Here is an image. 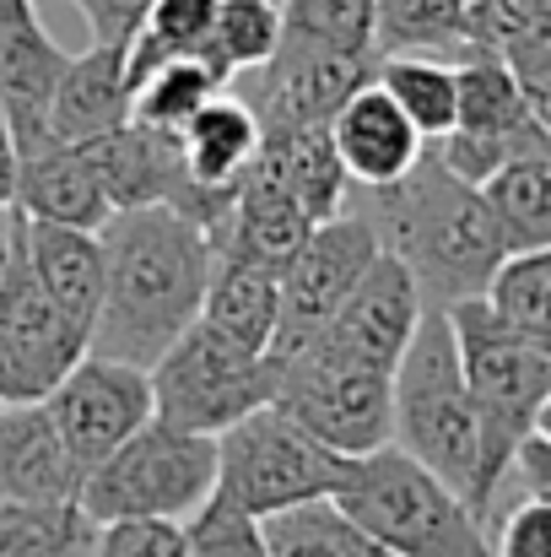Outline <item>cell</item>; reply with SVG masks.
Wrapping results in <instances>:
<instances>
[{"label": "cell", "instance_id": "6da1fadb", "mask_svg": "<svg viewBox=\"0 0 551 557\" xmlns=\"http://www.w3.org/2000/svg\"><path fill=\"white\" fill-rule=\"evenodd\" d=\"M103 309L92 352L152 369L205 309L216 244L174 206H136L103 222Z\"/></svg>", "mask_w": 551, "mask_h": 557}, {"label": "cell", "instance_id": "7a4b0ae2", "mask_svg": "<svg viewBox=\"0 0 551 557\" xmlns=\"http://www.w3.org/2000/svg\"><path fill=\"white\" fill-rule=\"evenodd\" d=\"M363 216L373 222L378 244L405 260L422 298L438 304V309L481 298L492 287L498 265L509 260L481 185L460 180L438 158L433 141H427V152L416 158V169L405 180L367 189Z\"/></svg>", "mask_w": 551, "mask_h": 557}, {"label": "cell", "instance_id": "3957f363", "mask_svg": "<svg viewBox=\"0 0 551 557\" xmlns=\"http://www.w3.org/2000/svg\"><path fill=\"white\" fill-rule=\"evenodd\" d=\"M460 336V363L481 422V482H476V515L492 525L498 498L509 487L519 444L536 433V417L551 395V352L509 331L487 298H465L449 309Z\"/></svg>", "mask_w": 551, "mask_h": 557}, {"label": "cell", "instance_id": "277c9868", "mask_svg": "<svg viewBox=\"0 0 551 557\" xmlns=\"http://www.w3.org/2000/svg\"><path fill=\"white\" fill-rule=\"evenodd\" d=\"M411 460L454 482L476 509L481 482V422L460 363V336L449 309L427 304L405 358L395 363V438Z\"/></svg>", "mask_w": 551, "mask_h": 557}, {"label": "cell", "instance_id": "5b68a950", "mask_svg": "<svg viewBox=\"0 0 551 557\" xmlns=\"http://www.w3.org/2000/svg\"><path fill=\"white\" fill-rule=\"evenodd\" d=\"M336 498L395 557H498L492 525L471 509V498L422 460H411L400 444L358 455Z\"/></svg>", "mask_w": 551, "mask_h": 557}, {"label": "cell", "instance_id": "8992f818", "mask_svg": "<svg viewBox=\"0 0 551 557\" xmlns=\"http://www.w3.org/2000/svg\"><path fill=\"white\" fill-rule=\"evenodd\" d=\"M216 455H222L216 493H227L254 520L292 509L303 498H336L358 466V455L325 444L281 400H265L249 417H238L227 433H216Z\"/></svg>", "mask_w": 551, "mask_h": 557}, {"label": "cell", "instance_id": "52a82bcc", "mask_svg": "<svg viewBox=\"0 0 551 557\" xmlns=\"http://www.w3.org/2000/svg\"><path fill=\"white\" fill-rule=\"evenodd\" d=\"M216 438L189 433L163 417L136 428L109 460H98L82 482V509L109 520H189L216 493Z\"/></svg>", "mask_w": 551, "mask_h": 557}, {"label": "cell", "instance_id": "ba28073f", "mask_svg": "<svg viewBox=\"0 0 551 557\" xmlns=\"http://www.w3.org/2000/svg\"><path fill=\"white\" fill-rule=\"evenodd\" d=\"M276 400V363L271 352H249L195 320L179 342L152 363V406L163 422L189 433H227L254 406Z\"/></svg>", "mask_w": 551, "mask_h": 557}, {"label": "cell", "instance_id": "9c48e42d", "mask_svg": "<svg viewBox=\"0 0 551 557\" xmlns=\"http://www.w3.org/2000/svg\"><path fill=\"white\" fill-rule=\"evenodd\" d=\"M276 400L341 455H373L395 438V369L303 347L276 363Z\"/></svg>", "mask_w": 551, "mask_h": 557}, {"label": "cell", "instance_id": "30bf717a", "mask_svg": "<svg viewBox=\"0 0 551 557\" xmlns=\"http://www.w3.org/2000/svg\"><path fill=\"white\" fill-rule=\"evenodd\" d=\"M378 255H384V244H378V233H373V222L363 211L347 206L341 216L314 222L309 244L281 271V325H276L271 358L303 352L336 320V309L352 298V287L363 282Z\"/></svg>", "mask_w": 551, "mask_h": 557}, {"label": "cell", "instance_id": "8fae6325", "mask_svg": "<svg viewBox=\"0 0 551 557\" xmlns=\"http://www.w3.org/2000/svg\"><path fill=\"white\" fill-rule=\"evenodd\" d=\"M373 71H378V60H358L330 44L287 33L265 65H254L233 82H243V103L260 114L265 131H309V125H330L336 109L363 82H373Z\"/></svg>", "mask_w": 551, "mask_h": 557}, {"label": "cell", "instance_id": "7c38bea8", "mask_svg": "<svg viewBox=\"0 0 551 557\" xmlns=\"http://www.w3.org/2000/svg\"><path fill=\"white\" fill-rule=\"evenodd\" d=\"M43 400H49L54 428L65 433V444H71L82 471L109 460L136 428H147L158 417V406H152V369H136V363L103 358V352H87Z\"/></svg>", "mask_w": 551, "mask_h": 557}, {"label": "cell", "instance_id": "4fadbf2b", "mask_svg": "<svg viewBox=\"0 0 551 557\" xmlns=\"http://www.w3.org/2000/svg\"><path fill=\"white\" fill-rule=\"evenodd\" d=\"M427 314V298L416 287V276L405 271L400 255H378L367 265V276L352 287V298L336 309V320L309 342L330 358H352V363H367V369H395L416 336ZM281 363V358H276Z\"/></svg>", "mask_w": 551, "mask_h": 557}, {"label": "cell", "instance_id": "5bb4252c", "mask_svg": "<svg viewBox=\"0 0 551 557\" xmlns=\"http://www.w3.org/2000/svg\"><path fill=\"white\" fill-rule=\"evenodd\" d=\"M0 331L11 342V352L22 358V369L33 373L38 395H49L65 373L92 352V336L49 298V287L38 282L33 260H27V227L16 244V260L0 282Z\"/></svg>", "mask_w": 551, "mask_h": 557}, {"label": "cell", "instance_id": "9a60e30c", "mask_svg": "<svg viewBox=\"0 0 551 557\" xmlns=\"http://www.w3.org/2000/svg\"><path fill=\"white\" fill-rule=\"evenodd\" d=\"M87 471L76 466L49 400L0 406V498L5 504H82Z\"/></svg>", "mask_w": 551, "mask_h": 557}, {"label": "cell", "instance_id": "2e32d148", "mask_svg": "<svg viewBox=\"0 0 551 557\" xmlns=\"http://www.w3.org/2000/svg\"><path fill=\"white\" fill-rule=\"evenodd\" d=\"M309 233H314V216L298 206L292 189L254 158L249 174L238 180L233 211L216 222L211 244H216V260H243V265L287 271L298 260V249L309 244Z\"/></svg>", "mask_w": 551, "mask_h": 557}, {"label": "cell", "instance_id": "e0dca14e", "mask_svg": "<svg viewBox=\"0 0 551 557\" xmlns=\"http://www.w3.org/2000/svg\"><path fill=\"white\" fill-rule=\"evenodd\" d=\"M330 136H336V152H341L352 185H363V189H384V185H395V180H405L416 169V158L427 152V136L378 87V71H373V82H363L336 109Z\"/></svg>", "mask_w": 551, "mask_h": 557}, {"label": "cell", "instance_id": "ac0fdd59", "mask_svg": "<svg viewBox=\"0 0 551 557\" xmlns=\"http://www.w3.org/2000/svg\"><path fill=\"white\" fill-rule=\"evenodd\" d=\"M65 65H71V54L43 33L38 16L0 33V114L11 125L16 152H38V147L54 141L49 136V109H54Z\"/></svg>", "mask_w": 551, "mask_h": 557}, {"label": "cell", "instance_id": "d6986e66", "mask_svg": "<svg viewBox=\"0 0 551 557\" xmlns=\"http://www.w3.org/2000/svg\"><path fill=\"white\" fill-rule=\"evenodd\" d=\"M136 114V87H130V54L120 44H92L82 54H71L54 109H49V136L54 141H98L109 131H120Z\"/></svg>", "mask_w": 551, "mask_h": 557}, {"label": "cell", "instance_id": "ffe728a7", "mask_svg": "<svg viewBox=\"0 0 551 557\" xmlns=\"http://www.w3.org/2000/svg\"><path fill=\"white\" fill-rule=\"evenodd\" d=\"M16 211L27 222H60V227H87V233H103V222L114 216L109 195L98 185V169L71 141H49L38 152H22Z\"/></svg>", "mask_w": 551, "mask_h": 557}, {"label": "cell", "instance_id": "44dd1931", "mask_svg": "<svg viewBox=\"0 0 551 557\" xmlns=\"http://www.w3.org/2000/svg\"><path fill=\"white\" fill-rule=\"evenodd\" d=\"M27 260L38 271V282L49 287V298L92 336L98 309H103V233L87 227H60V222H27Z\"/></svg>", "mask_w": 551, "mask_h": 557}, {"label": "cell", "instance_id": "7402d4cb", "mask_svg": "<svg viewBox=\"0 0 551 557\" xmlns=\"http://www.w3.org/2000/svg\"><path fill=\"white\" fill-rule=\"evenodd\" d=\"M260 163L298 195V206H303L314 222L341 216L347 200H352V174H347V163H341V152H336L330 125H309V131H265Z\"/></svg>", "mask_w": 551, "mask_h": 557}, {"label": "cell", "instance_id": "603a6c76", "mask_svg": "<svg viewBox=\"0 0 551 557\" xmlns=\"http://www.w3.org/2000/svg\"><path fill=\"white\" fill-rule=\"evenodd\" d=\"M179 141H184V163H189L195 185L238 189V180L249 174V163H254L260 147H265V125H260V114H254L243 98L216 92L179 131Z\"/></svg>", "mask_w": 551, "mask_h": 557}, {"label": "cell", "instance_id": "cb8c5ba5", "mask_svg": "<svg viewBox=\"0 0 551 557\" xmlns=\"http://www.w3.org/2000/svg\"><path fill=\"white\" fill-rule=\"evenodd\" d=\"M200 320L211 331H222L227 342L249 347V352H271L276 325H281V271L243 265V260H216Z\"/></svg>", "mask_w": 551, "mask_h": 557}, {"label": "cell", "instance_id": "d4e9b609", "mask_svg": "<svg viewBox=\"0 0 551 557\" xmlns=\"http://www.w3.org/2000/svg\"><path fill=\"white\" fill-rule=\"evenodd\" d=\"M271 557H395L341 498H303L260 520Z\"/></svg>", "mask_w": 551, "mask_h": 557}, {"label": "cell", "instance_id": "484cf974", "mask_svg": "<svg viewBox=\"0 0 551 557\" xmlns=\"http://www.w3.org/2000/svg\"><path fill=\"white\" fill-rule=\"evenodd\" d=\"M481 195L492 206V222H498L509 255L551 249V147L509 163L503 174H492L481 185Z\"/></svg>", "mask_w": 551, "mask_h": 557}, {"label": "cell", "instance_id": "4316f807", "mask_svg": "<svg viewBox=\"0 0 551 557\" xmlns=\"http://www.w3.org/2000/svg\"><path fill=\"white\" fill-rule=\"evenodd\" d=\"M378 87L411 114V125L427 141H443L460 114V71L443 54H384Z\"/></svg>", "mask_w": 551, "mask_h": 557}, {"label": "cell", "instance_id": "83f0119b", "mask_svg": "<svg viewBox=\"0 0 551 557\" xmlns=\"http://www.w3.org/2000/svg\"><path fill=\"white\" fill-rule=\"evenodd\" d=\"M0 557H98V520L82 504H5Z\"/></svg>", "mask_w": 551, "mask_h": 557}, {"label": "cell", "instance_id": "f1b7e54d", "mask_svg": "<svg viewBox=\"0 0 551 557\" xmlns=\"http://www.w3.org/2000/svg\"><path fill=\"white\" fill-rule=\"evenodd\" d=\"M384 54H443L465 60V0H378V60Z\"/></svg>", "mask_w": 551, "mask_h": 557}, {"label": "cell", "instance_id": "f546056e", "mask_svg": "<svg viewBox=\"0 0 551 557\" xmlns=\"http://www.w3.org/2000/svg\"><path fill=\"white\" fill-rule=\"evenodd\" d=\"M216 92H227V76L205 54H179V60H163L158 71H147L136 82V114L130 120H147L158 131H184Z\"/></svg>", "mask_w": 551, "mask_h": 557}, {"label": "cell", "instance_id": "4dcf8cb0", "mask_svg": "<svg viewBox=\"0 0 551 557\" xmlns=\"http://www.w3.org/2000/svg\"><path fill=\"white\" fill-rule=\"evenodd\" d=\"M481 298L492 304V314L509 331H519L525 342H536L541 352H551V249L509 255Z\"/></svg>", "mask_w": 551, "mask_h": 557}, {"label": "cell", "instance_id": "1f68e13d", "mask_svg": "<svg viewBox=\"0 0 551 557\" xmlns=\"http://www.w3.org/2000/svg\"><path fill=\"white\" fill-rule=\"evenodd\" d=\"M287 38L281 0H216V27L205 44V60L233 82L254 65H265Z\"/></svg>", "mask_w": 551, "mask_h": 557}, {"label": "cell", "instance_id": "d6a6232c", "mask_svg": "<svg viewBox=\"0 0 551 557\" xmlns=\"http://www.w3.org/2000/svg\"><path fill=\"white\" fill-rule=\"evenodd\" d=\"M454 71H460V114H454V131H519V125L536 120L503 54L471 49Z\"/></svg>", "mask_w": 551, "mask_h": 557}, {"label": "cell", "instance_id": "836d02e7", "mask_svg": "<svg viewBox=\"0 0 551 557\" xmlns=\"http://www.w3.org/2000/svg\"><path fill=\"white\" fill-rule=\"evenodd\" d=\"M211 27H216V0H152V16L147 27L130 38V87L158 71L163 60H179V54H205L211 44Z\"/></svg>", "mask_w": 551, "mask_h": 557}, {"label": "cell", "instance_id": "e575fe53", "mask_svg": "<svg viewBox=\"0 0 551 557\" xmlns=\"http://www.w3.org/2000/svg\"><path fill=\"white\" fill-rule=\"evenodd\" d=\"M281 22L298 38L378 60V0H281Z\"/></svg>", "mask_w": 551, "mask_h": 557}, {"label": "cell", "instance_id": "d590c367", "mask_svg": "<svg viewBox=\"0 0 551 557\" xmlns=\"http://www.w3.org/2000/svg\"><path fill=\"white\" fill-rule=\"evenodd\" d=\"M433 147H438V158H443L460 180L487 185V180L503 174L509 163H519V158L551 147V131L541 120H530V125H519V131H449V136L433 141Z\"/></svg>", "mask_w": 551, "mask_h": 557}, {"label": "cell", "instance_id": "8d00e7d4", "mask_svg": "<svg viewBox=\"0 0 551 557\" xmlns=\"http://www.w3.org/2000/svg\"><path fill=\"white\" fill-rule=\"evenodd\" d=\"M184 525H189V557H271L260 520L238 509L227 493H211Z\"/></svg>", "mask_w": 551, "mask_h": 557}, {"label": "cell", "instance_id": "74e56055", "mask_svg": "<svg viewBox=\"0 0 551 557\" xmlns=\"http://www.w3.org/2000/svg\"><path fill=\"white\" fill-rule=\"evenodd\" d=\"M98 557H189L184 520H109L98 525Z\"/></svg>", "mask_w": 551, "mask_h": 557}, {"label": "cell", "instance_id": "f35d334b", "mask_svg": "<svg viewBox=\"0 0 551 557\" xmlns=\"http://www.w3.org/2000/svg\"><path fill=\"white\" fill-rule=\"evenodd\" d=\"M492 553L498 557H551V498L525 493L509 515L492 520Z\"/></svg>", "mask_w": 551, "mask_h": 557}, {"label": "cell", "instance_id": "ab89813d", "mask_svg": "<svg viewBox=\"0 0 551 557\" xmlns=\"http://www.w3.org/2000/svg\"><path fill=\"white\" fill-rule=\"evenodd\" d=\"M71 5L87 16L92 44H120V49H130V38L152 16V0H71Z\"/></svg>", "mask_w": 551, "mask_h": 557}, {"label": "cell", "instance_id": "60d3db41", "mask_svg": "<svg viewBox=\"0 0 551 557\" xmlns=\"http://www.w3.org/2000/svg\"><path fill=\"white\" fill-rule=\"evenodd\" d=\"M503 60H509V71H514V82H519V92H525L530 114L551 131V38L519 44V49H509Z\"/></svg>", "mask_w": 551, "mask_h": 557}, {"label": "cell", "instance_id": "b9f144b4", "mask_svg": "<svg viewBox=\"0 0 551 557\" xmlns=\"http://www.w3.org/2000/svg\"><path fill=\"white\" fill-rule=\"evenodd\" d=\"M525 493H536V498H551V444L547 438H525L519 444V455H514V471H509Z\"/></svg>", "mask_w": 551, "mask_h": 557}, {"label": "cell", "instance_id": "7bdbcfd3", "mask_svg": "<svg viewBox=\"0 0 551 557\" xmlns=\"http://www.w3.org/2000/svg\"><path fill=\"white\" fill-rule=\"evenodd\" d=\"M11 400H43V395H38L33 373L22 369V358L11 352V342L0 331V406H11Z\"/></svg>", "mask_w": 551, "mask_h": 557}, {"label": "cell", "instance_id": "ee69618b", "mask_svg": "<svg viewBox=\"0 0 551 557\" xmlns=\"http://www.w3.org/2000/svg\"><path fill=\"white\" fill-rule=\"evenodd\" d=\"M22 227H27V216L16 211V200H5V206H0V282H5V271H11V260H16V244H22Z\"/></svg>", "mask_w": 551, "mask_h": 557}, {"label": "cell", "instance_id": "f6af8a7d", "mask_svg": "<svg viewBox=\"0 0 551 557\" xmlns=\"http://www.w3.org/2000/svg\"><path fill=\"white\" fill-rule=\"evenodd\" d=\"M16 163H22V152H16L11 125H5V114H0V206L16 200Z\"/></svg>", "mask_w": 551, "mask_h": 557}, {"label": "cell", "instance_id": "bcb514c9", "mask_svg": "<svg viewBox=\"0 0 551 557\" xmlns=\"http://www.w3.org/2000/svg\"><path fill=\"white\" fill-rule=\"evenodd\" d=\"M536 438L551 444V395H547V406H541V417H536Z\"/></svg>", "mask_w": 551, "mask_h": 557}]
</instances>
